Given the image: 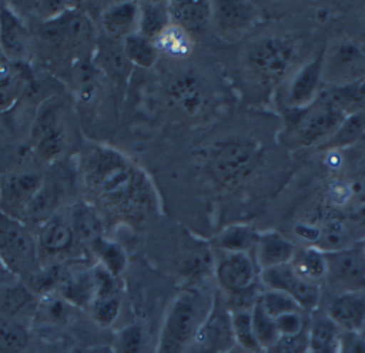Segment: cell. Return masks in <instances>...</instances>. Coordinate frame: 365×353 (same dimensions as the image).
I'll list each match as a JSON object with an SVG mask.
<instances>
[{
    "mask_svg": "<svg viewBox=\"0 0 365 353\" xmlns=\"http://www.w3.org/2000/svg\"><path fill=\"white\" fill-rule=\"evenodd\" d=\"M140 8L135 2H117L106 6L101 15L103 36L123 42L128 36L138 32Z\"/></svg>",
    "mask_w": 365,
    "mask_h": 353,
    "instance_id": "cell-19",
    "label": "cell"
},
{
    "mask_svg": "<svg viewBox=\"0 0 365 353\" xmlns=\"http://www.w3.org/2000/svg\"><path fill=\"white\" fill-rule=\"evenodd\" d=\"M171 24L181 27L193 38L201 36L211 27L212 6L210 2H170Z\"/></svg>",
    "mask_w": 365,
    "mask_h": 353,
    "instance_id": "cell-23",
    "label": "cell"
},
{
    "mask_svg": "<svg viewBox=\"0 0 365 353\" xmlns=\"http://www.w3.org/2000/svg\"><path fill=\"white\" fill-rule=\"evenodd\" d=\"M349 234L343 223L337 220L327 222L321 226H317V237L313 244V247H317L325 253L337 252L344 247H349Z\"/></svg>",
    "mask_w": 365,
    "mask_h": 353,
    "instance_id": "cell-39",
    "label": "cell"
},
{
    "mask_svg": "<svg viewBox=\"0 0 365 353\" xmlns=\"http://www.w3.org/2000/svg\"><path fill=\"white\" fill-rule=\"evenodd\" d=\"M322 57L324 50L292 75L284 95L287 110L306 108L319 98V88L322 86Z\"/></svg>",
    "mask_w": 365,
    "mask_h": 353,
    "instance_id": "cell-15",
    "label": "cell"
},
{
    "mask_svg": "<svg viewBox=\"0 0 365 353\" xmlns=\"http://www.w3.org/2000/svg\"><path fill=\"white\" fill-rule=\"evenodd\" d=\"M36 155L43 160H54L65 150V132L63 128H57L34 140Z\"/></svg>",
    "mask_w": 365,
    "mask_h": 353,
    "instance_id": "cell-44",
    "label": "cell"
},
{
    "mask_svg": "<svg viewBox=\"0 0 365 353\" xmlns=\"http://www.w3.org/2000/svg\"><path fill=\"white\" fill-rule=\"evenodd\" d=\"M93 274L96 290L93 300L88 305L90 314L101 327H110L115 322L121 307L118 277L106 271L99 264L93 267Z\"/></svg>",
    "mask_w": 365,
    "mask_h": 353,
    "instance_id": "cell-16",
    "label": "cell"
},
{
    "mask_svg": "<svg viewBox=\"0 0 365 353\" xmlns=\"http://www.w3.org/2000/svg\"><path fill=\"white\" fill-rule=\"evenodd\" d=\"M215 295L187 287L173 300L162 322L156 353H186L207 320Z\"/></svg>",
    "mask_w": 365,
    "mask_h": 353,
    "instance_id": "cell-3",
    "label": "cell"
},
{
    "mask_svg": "<svg viewBox=\"0 0 365 353\" xmlns=\"http://www.w3.org/2000/svg\"><path fill=\"white\" fill-rule=\"evenodd\" d=\"M365 83V51L358 44L340 39L324 50L322 84L344 90Z\"/></svg>",
    "mask_w": 365,
    "mask_h": 353,
    "instance_id": "cell-7",
    "label": "cell"
},
{
    "mask_svg": "<svg viewBox=\"0 0 365 353\" xmlns=\"http://www.w3.org/2000/svg\"><path fill=\"white\" fill-rule=\"evenodd\" d=\"M96 282L93 268L71 274L60 285V295L68 302L78 307H88L95 297Z\"/></svg>",
    "mask_w": 365,
    "mask_h": 353,
    "instance_id": "cell-27",
    "label": "cell"
},
{
    "mask_svg": "<svg viewBox=\"0 0 365 353\" xmlns=\"http://www.w3.org/2000/svg\"><path fill=\"white\" fill-rule=\"evenodd\" d=\"M265 353H309V328L298 335L280 337V340Z\"/></svg>",
    "mask_w": 365,
    "mask_h": 353,
    "instance_id": "cell-45",
    "label": "cell"
},
{
    "mask_svg": "<svg viewBox=\"0 0 365 353\" xmlns=\"http://www.w3.org/2000/svg\"><path fill=\"white\" fill-rule=\"evenodd\" d=\"M291 265L299 277L307 282L319 285L327 279V255L313 245L297 252Z\"/></svg>",
    "mask_w": 365,
    "mask_h": 353,
    "instance_id": "cell-29",
    "label": "cell"
},
{
    "mask_svg": "<svg viewBox=\"0 0 365 353\" xmlns=\"http://www.w3.org/2000/svg\"><path fill=\"white\" fill-rule=\"evenodd\" d=\"M123 50L132 66L145 68V69L153 66L160 54L156 48L155 42L143 36L138 32L128 36L123 41Z\"/></svg>",
    "mask_w": 365,
    "mask_h": 353,
    "instance_id": "cell-34",
    "label": "cell"
},
{
    "mask_svg": "<svg viewBox=\"0 0 365 353\" xmlns=\"http://www.w3.org/2000/svg\"><path fill=\"white\" fill-rule=\"evenodd\" d=\"M95 353H113V350L111 349H101V350H98Z\"/></svg>",
    "mask_w": 365,
    "mask_h": 353,
    "instance_id": "cell-48",
    "label": "cell"
},
{
    "mask_svg": "<svg viewBox=\"0 0 365 353\" xmlns=\"http://www.w3.org/2000/svg\"><path fill=\"white\" fill-rule=\"evenodd\" d=\"M297 253L295 245L277 231H265L257 234L253 249V259L257 270L264 271L274 267H282L292 262Z\"/></svg>",
    "mask_w": 365,
    "mask_h": 353,
    "instance_id": "cell-18",
    "label": "cell"
},
{
    "mask_svg": "<svg viewBox=\"0 0 365 353\" xmlns=\"http://www.w3.org/2000/svg\"><path fill=\"white\" fill-rule=\"evenodd\" d=\"M327 255V279L339 294L365 290V252L364 244L349 245Z\"/></svg>",
    "mask_w": 365,
    "mask_h": 353,
    "instance_id": "cell-9",
    "label": "cell"
},
{
    "mask_svg": "<svg viewBox=\"0 0 365 353\" xmlns=\"http://www.w3.org/2000/svg\"><path fill=\"white\" fill-rule=\"evenodd\" d=\"M286 111L280 141L287 148L299 150L322 145L336 133L343 120L354 110L341 93H336L319 96L306 108Z\"/></svg>",
    "mask_w": 365,
    "mask_h": 353,
    "instance_id": "cell-2",
    "label": "cell"
},
{
    "mask_svg": "<svg viewBox=\"0 0 365 353\" xmlns=\"http://www.w3.org/2000/svg\"><path fill=\"white\" fill-rule=\"evenodd\" d=\"M159 53L171 58H186L193 51V38L175 24H170L155 39Z\"/></svg>",
    "mask_w": 365,
    "mask_h": 353,
    "instance_id": "cell-31",
    "label": "cell"
},
{
    "mask_svg": "<svg viewBox=\"0 0 365 353\" xmlns=\"http://www.w3.org/2000/svg\"><path fill=\"white\" fill-rule=\"evenodd\" d=\"M365 135V106L356 108L349 114L340 128L336 131L328 141H325L322 145H319L317 151H334L346 148L349 145L355 144L359 138Z\"/></svg>",
    "mask_w": 365,
    "mask_h": 353,
    "instance_id": "cell-26",
    "label": "cell"
},
{
    "mask_svg": "<svg viewBox=\"0 0 365 353\" xmlns=\"http://www.w3.org/2000/svg\"><path fill=\"white\" fill-rule=\"evenodd\" d=\"M29 340L27 331L8 317L0 319V350L2 352H19Z\"/></svg>",
    "mask_w": 365,
    "mask_h": 353,
    "instance_id": "cell-43",
    "label": "cell"
},
{
    "mask_svg": "<svg viewBox=\"0 0 365 353\" xmlns=\"http://www.w3.org/2000/svg\"><path fill=\"white\" fill-rule=\"evenodd\" d=\"M364 252H365V244H364Z\"/></svg>",
    "mask_w": 365,
    "mask_h": 353,
    "instance_id": "cell-50",
    "label": "cell"
},
{
    "mask_svg": "<svg viewBox=\"0 0 365 353\" xmlns=\"http://www.w3.org/2000/svg\"><path fill=\"white\" fill-rule=\"evenodd\" d=\"M72 227L77 240L83 244H91L102 235V222L91 205H77L72 214Z\"/></svg>",
    "mask_w": 365,
    "mask_h": 353,
    "instance_id": "cell-35",
    "label": "cell"
},
{
    "mask_svg": "<svg viewBox=\"0 0 365 353\" xmlns=\"http://www.w3.org/2000/svg\"><path fill=\"white\" fill-rule=\"evenodd\" d=\"M42 36L51 47L72 51L95 50L98 42L95 41L93 24L86 15L68 9L56 19L43 23Z\"/></svg>",
    "mask_w": 365,
    "mask_h": 353,
    "instance_id": "cell-8",
    "label": "cell"
},
{
    "mask_svg": "<svg viewBox=\"0 0 365 353\" xmlns=\"http://www.w3.org/2000/svg\"><path fill=\"white\" fill-rule=\"evenodd\" d=\"M212 23L220 36L235 38L249 30L256 19L257 11L249 2H212Z\"/></svg>",
    "mask_w": 365,
    "mask_h": 353,
    "instance_id": "cell-17",
    "label": "cell"
},
{
    "mask_svg": "<svg viewBox=\"0 0 365 353\" xmlns=\"http://www.w3.org/2000/svg\"><path fill=\"white\" fill-rule=\"evenodd\" d=\"M75 241L78 240L73 232L72 223H68L63 219H47L39 229L38 245L41 255L42 252L51 256L66 255L73 247Z\"/></svg>",
    "mask_w": 365,
    "mask_h": 353,
    "instance_id": "cell-24",
    "label": "cell"
},
{
    "mask_svg": "<svg viewBox=\"0 0 365 353\" xmlns=\"http://www.w3.org/2000/svg\"><path fill=\"white\" fill-rule=\"evenodd\" d=\"M252 320H253V329L255 335L259 343L262 352L269 350L274 344L280 340V332L277 329L276 320H274L261 305L259 300L255 304L252 310Z\"/></svg>",
    "mask_w": 365,
    "mask_h": 353,
    "instance_id": "cell-37",
    "label": "cell"
},
{
    "mask_svg": "<svg viewBox=\"0 0 365 353\" xmlns=\"http://www.w3.org/2000/svg\"><path fill=\"white\" fill-rule=\"evenodd\" d=\"M276 325L280 337H292L306 331L309 328V322L304 317L302 312H294L276 319Z\"/></svg>",
    "mask_w": 365,
    "mask_h": 353,
    "instance_id": "cell-46",
    "label": "cell"
},
{
    "mask_svg": "<svg viewBox=\"0 0 365 353\" xmlns=\"http://www.w3.org/2000/svg\"><path fill=\"white\" fill-rule=\"evenodd\" d=\"M93 61L98 69L106 76H110L114 83H128L132 72V65L125 54L123 42L113 41L102 35V38L96 42Z\"/></svg>",
    "mask_w": 365,
    "mask_h": 353,
    "instance_id": "cell-22",
    "label": "cell"
},
{
    "mask_svg": "<svg viewBox=\"0 0 365 353\" xmlns=\"http://www.w3.org/2000/svg\"><path fill=\"white\" fill-rule=\"evenodd\" d=\"M195 343L205 353H231L237 346L232 329V314L220 294H215L211 312L197 332Z\"/></svg>",
    "mask_w": 365,
    "mask_h": 353,
    "instance_id": "cell-12",
    "label": "cell"
},
{
    "mask_svg": "<svg viewBox=\"0 0 365 353\" xmlns=\"http://www.w3.org/2000/svg\"><path fill=\"white\" fill-rule=\"evenodd\" d=\"M261 160V148L253 140L245 136H231L210 148L207 168L210 177L219 186L235 189L255 175Z\"/></svg>",
    "mask_w": 365,
    "mask_h": 353,
    "instance_id": "cell-4",
    "label": "cell"
},
{
    "mask_svg": "<svg viewBox=\"0 0 365 353\" xmlns=\"http://www.w3.org/2000/svg\"><path fill=\"white\" fill-rule=\"evenodd\" d=\"M180 270L186 277L193 280H200L205 277L211 271L215 272V260H212L211 250L207 245L197 244L196 247L189 250L186 256L182 257Z\"/></svg>",
    "mask_w": 365,
    "mask_h": 353,
    "instance_id": "cell-36",
    "label": "cell"
},
{
    "mask_svg": "<svg viewBox=\"0 0 365 353\" xmlns=\"http://www.w3.org/2000/svg\"><path fill=\"white\" fill-rule=\"evenodd\" d=\"M14 282H17V279H15L14 275L4 267L2 260H0V283H4L6 286V285H11Z\"/></svg>",
    "mask_w": 365,
    "mask_h": 353,
    "instance_id": "cell-47",
    "label": "cell"
},
{
    "mask_svg": "<svg viewBox=\"0 0 365 353\" xmlns=\"http://www.w3.org/2000/svg\"><path fill=\"white\" fill-rule=\"evenodd\" d=\"M71 353H84L83 350H80V349H75L73 352H71Z\"/></svg>",
    "mask_w": 365,
    "mask_h": 353,
    "instance_id": "cell-49",
    "label": "cell"
},
{
    "mask_svg": "<svg viewBox=\"0 0 365 353\" xmlns=\"http://www.w3.org/2000/svg\"><path fill=\"white\" fill-rule=\"evenodd\" d=\"M90 250L98 257V264L115 277H120L126 270L128 256L118 242L101 237L90 244Z\"/></svg>",
    "mask_w": 365,
    "mask_h": 353,
    "instance_id": "cell-32",
    "label": "cell"
},
{
    "mask_svg": "<svg viewBox=\"0 0 365 353\" xmlns=\"http://www.w3.org/2000/svg\"><path fill=\"white\" fill-rule=\"evenodd\" d=\"M78 170L90 201L108 216L138 223L158 210L153 183L118 150L88 144L80 155Z\"/></svg>",
    "mask_w": 365,
    "mask_h": 353,
    "instance_id": "cell-1",
    "label": "cell"
},
{
    "mask_svg": "<svg viewBox=\"0 0 365 353\" xmlns=\"http://www.w3.org/2000/svg\"><path fill=\"white\" fill-rule=\"evenodd\" d=\"M231 314H232V329H234L235 343L242 350H246L249 353L262 352L255 335L252 312H240V313H231Z\"/></svg>",
    "mask_w": 365,
    "mask_h": 353,
    "instance_id": "cell-40",
    "label": "cell"
},
{
    "mask_svg": "<svg viewBox=\"0 0 365 353\" xmlns=\"http://www.w3.org/2000/svg\"><path fill=\"white\" fill-rule=\"evenodd\" d=\"M113 353H156L151 347L145 329L140 324H132L115 332L111 347Z\"/></svg>",
    "mask_w": 365,
    "mask_h": 353,
    "instance_id": "cell-33",
    "label": "cell"
},
{
    "mask_svg": "<svg viewBox=\"0 0 365 353\" xmlns=\"http://www.w3.org/2000/svg\"><path fill=\"white\" fill-rule=\"evenodd\" d=\"M259 272L250 253H225L215 260V277L226 294H237L255 286Z\"/></svg>",
    "mask_w": 365,
    "mask_h": 353,
    "instance_id": "cell-14",
    "label": "cell"
},
{
    "mask_svg": "<svg viewBox=\"0 0 365 353\" xmlns=\"http://www.w3.org/2000/svg\"><path fill=\"white\" fill-rule=\"evenodd\" d=\"M166 99L175 110L187 117L205 114L211 105V95L207 83L196 72L187 71L175 73L166 86Z\"/></svg>",
    "mask_w": 365,
    "mask_h": 353,
    "instance_id": "cell-11",
    "label": "cell"
},
{
    "mask_svg": "<svg viewBox=\"0 0 365 353\" xmlns=\"http://www.w3.org/2000/svg\"><path fill=\"white\" fill-rule=\"evenodd\" d=\"M297 45L282 36H267L250 44L245 65L253 80L264 86L280 83L297 60Z\"/></svg>",
    "mask_w": 365,
    "mask_h": 353,
    "instance_id": "cell-6",
    "label": "cell"
},
{
    "mask_svg": "<svg viewBox=\"0 0 365 353\" xmlns=\"http://www.w3.org/2000/svg\"><path fill=\"white\" fill-rule=\"evenodd\" d=\"M343 331L328 314L309 322V353H340Z\"/></svg>",
    "mask_w": 365,
    "mask_h": 353,
    "instance_id": "cell-25",
    "label": "cell"
},
{
    "mask_svg": "<svg viewBox=\"0 0 365 353\" xmlns=\"http://www.w3.org/2000/svg\"><path fill=\"white\" fill-rule=\"evenodd\" d=\"M32 301L34 294L30 292L29 287L17 280L6 285L2 295H0V313L4 317L11 319L12 316L20 314Z\"/></svg>",
    "mask_w": 365,
    "mask_h": 353,
    "instance_id": "cell-38",
    "label": "cell"
},
{
    "mask_svg": "<svg viewBox=\"0 0 365 353\" xmlns=\"http://www.w3.org/2000/svg\"><path fill=\"white\" fill-rule=\"evenodd\" d=\"M259 302L264 307V310L274 319H279L283 314L287 313H294V312H302L298 302L289 297L284 292H280V290H269L265 289L264 292H261Z\"/></svg>",
    "mask_w": 365,
    "mask_h": 353,
    "instance_id": "cell-42",
    "label": "cell"
},
{
    "mask_svg": "<svg viewBox=\"0 0 365 353\" xmlns=\"http://www.w3.org/2000/svg\"><path fill=\"white\" fill-rule=\"evenodd\" d=\"M259 277L265 289L280 290L292 297L302 310H314L321 301V286L299 277L291 264L264 270Z\"/></svg>",
    "mask_w": 365,
    "mask_h": 353,
    "instance_id": "cell-13",
    "label": "cell"
},
{
    "mask_svg": "<svg viewBox=\"0 0 365 353\" xmlns=\"http://www.w3.org/2000/svg\"><path fill=\"white\" fill-rule=\"evenodd\" d=\"M328 316L341 331L362 332L365 329V290L339 294L329 304Z\"/></svg>",
    "mask_w": 365,
    "mask_h": 353,
    "instance_id": "cell-21",
    "label": "cell"
},
{
    "mask_svg": "<svg viewBox=\"0 0 365 353\" xmlns=\"http://www.w3.org/2000/svg\"><path fill=\"white\" fill-rule=\"evenodd\" d=\"M26 83L24 73L20 69L11 66L8 73L0 80V113L12 108V105L23 95Z\"/></svg>",
    "mask_w": 365,
    "mask_h": 353,
    "instance_id": "cell-41",
    "label": "cell"
},
{
    "mask_svg": "<svg viewBox=\"0 0 365 353\" xmlns=\"http://www.w3.org/2000/svg\"><path fill=\"white\" fill-rule=\"evenodd\" d=\"M138 34L155 42V39L171 24L170 4L166 2H140Z\"/></svg>",
    "mask_w": 365,
    "mask_h": 353,
    "instance_id": "cell-28",
    "label": "cell"
},
{
    "mask_svg": "<svg viewBox=\"0 0 365 353\" xmlns=\"http://www.w3.org/2000/svg\"><path fill=\"white\" fill-rule=\"evenodd\" d=\"M257 231L249 225H231L216 237L215 242L225 253H250L257 241Z\"/></svg>",
    "mask_w": 365,
    "mask_h": 353,
    "instance_id": "cell-30",
    "label": "cell"
},
{
    "mask_svg": "<svg viewBox=\"0 0 365 353\" xmlns=\"http://www.w3.org/2000/svg\"><path fill=\"white\" fill-rule=\"evenodd\" d=\"M0 260L15 279L32 282L41 272L38 240L29 225L0 213Z\"/></svg>",
    "mask_w": 365,
    "mask_h": 353,
    "instance_id": "cell-5",
    "label": "cell"
},
{
    "mask_svg": "<svg viewBox=\"0 0 365 353\" xmlns=\"http://www.w3.org/2000/svg\"><path fill=\"white\" fill-rule=\"evenodd\" d=\"M43 186L36 173H9L0 178V213L24 222L27 211Z\"/></svg>",
    "mask_w": 365,
    "mask_h": 353,
    "instance_id": "cell-10",
    "label": "cell"
},
{
    "mask_svg": "<svg viewBox=\"0 0 365 353\" xmlns=\"http://www.w3.org/2000/svg\"><path fill=\"white\" fill-rule=\"evenodd\" d=\"M29 45L30 34L19 14L11 8H4L0 11V48L9 60L23 63Z\"/></svg>",
    "mask_w": 365,
    "mask_h": 353,
    "instance_id": "cell-20",
    "label": "cell"
}]
</instances>
